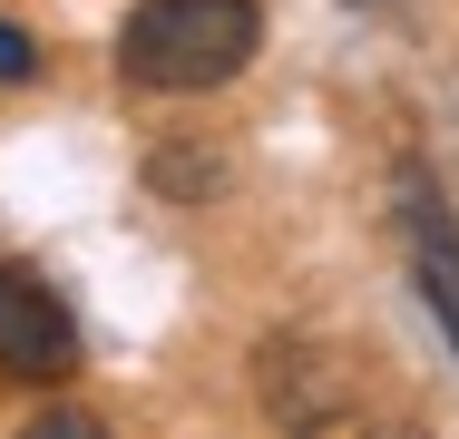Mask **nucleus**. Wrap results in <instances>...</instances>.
<instances>
[{
    "label": "nucleus",
    "instance_id": "f257e3e1",
    "mask_svg": "<svg viewBox=\"0 0 459 439\" xmlns=\"http://www.w3.org/2000/svg\"><path fill=\"white\" fill-rule=\"evenodd\" d=\"M264 49V10L255 0H137L117 30V69L157 98L245 79V59Z\"/></svg>",
    "mask_w": 459,
    "mask_h": 439
},
{
    "label": "nucleus",
    "instance_id": "f03ea898",
    "mask_svg": "<svg viewBox=\"0 0 459 439\" xmlns=\"http://www.w3.org/2000/svg\"><path fill=\"white\" fill-rule=\"evenodd\" d=\"M0 371L10 381H39V391L79 371V323H69V303L30 263H0Z\"/></svg>",
    "mask_w": 459,
    "mask_h": 439
},
{
    "label": "nucleus",
    "instance_id": "7ed1b4c3",
    "mask_svg": "<svg viewBox=\"0 0 459 439\" xmlns=\"http://www.w3.org/2000/svg\"><path fill=\"white\" fill-rule=\"evenodd\" d=\"M391 215H401V245H411V283L430 293L440 332L459 342V225H450V205H440V185H430L420 157L391 167Z\"/></svg>",
    "mask_w": 459,
    "mask_h": 439
},
{
    "label": "nucleus",
    "instance_id": "20e7f679",
    "mask_svg": "<svg viewBox=\"0 0 459 439\" xmlns=\"http://www.w3.org/2000/svg\"><path fill=\"white\" fill-rule=\"evenodd\" d=\"M0 79H39V39L20 20H0Z\"/></svg>",
    "mask_w": 459,
    "mask_h": 439
}]
</instances>
